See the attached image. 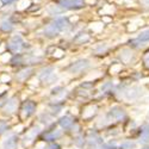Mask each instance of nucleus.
<instances>
[{"mask_svg":"<svg viewBox=\"0 0 149 149\" xmlns=\"http://www.w3.org/2000/svg\"><path fill=\"white\" fill-rule=\"evenodd\" d=\"M88 66H90V61L88 60H86V58L78 60L77 62H74V63L69 67V72L73 73V74H77V73L82 72L86 68H88Z\"/></svg>","mask_w":149,"mask_h":149,"instance_id":"obj_1","label":"nucleus"},{"mask_svg":"<svg viewBox=\"0 0 149 149\" xmlns=\"http://www.w3.org/2000/svg\"><path fill=\"white\" fill-rule=\"evenodd\" d=\"M22 48H23V40H22V37L18 36V35L13 36V37H12V40L10 41V43H8V49L11 52L17 53V52L20 50Z\"/></svg>","mask_w":149,"mask_h":149,"instance_id":"obj_2","label":"nucleus"},{"mask_svg":"<svg viewBox=\"0 0 149 149\" xmlns=\"http://www.w3.org/2000/svg\"><path fill=\"white\" fill-rule=\"evenodd\" d=\"M60 6L63 8H80L82 7L81 0H60Z\"/></svg>","mask_w":149,"mask_h":149,"instance_id":"obj_3","label":"nucleus"},{"mask_svg":"<svg viewBox=\"0 0 149 149\" xmlns=\"http://www.w3.org/2000/svg\"><path fill=\"white\" fill-rule=\"evenodd\" d=\"M124 116H125V111L120 107H112L109 111V117H111L112 119H122Z\"/></svg>","mask_w":149,"mask_h":149,"instance_id":"obj_4","label":"nucleus"},{"mask_svg":"<svg viewBox=\"0 0 149 149\" xmlns=\"http://www.w3.org/2000/svg\"><path fill=\"white\" fill-rule=\"evenodd\" d=\"M35 111H36V104L33 102H26V103H24L23 105V113L25 117H30L31 115L35 113Z\"/></svg>","mask_w":149,"mask_h":149,"instance_id":"obj_5","label":"nucleus"},{"mask_svg":"<svg viewBox=\"0 0 149 149\" xmlns=\"http://www.w3.org/2000/svg\"><path fill=\"white\" fill-rule=\"evenodd\" d=\"M17 105H18V99L17 98H12L6 103V105L4 106V112L5 113H12L15 112L16 109H17Z\"/></svg>","mask_w":149,"mask_h":149,"instance_id":"obj_6","label":"nucleus"},{"mask_svg":"<svg viewBox=\"0 0 149 149\" xmlns=\"http://www.w3.org/2000/svg\"><path fill=\"white\" fill-rule=\"evenodd\" d=\"M17 146H18V139L16 136H11L3 143L4 149H17Z\"/></svg>","mask_w":149,"mask_h":149,"instance_id":"obj_7","label":"nucleus"},{"mask_svg":"<svg viewBox=\"0 0 149 149\" xmlns=\"http://www.w3.org/2000/svg\"><path fill=\"white\" fill-rule=\"evenodd\" d=\"M61 130H54V131H50V132H45L43 135V140L44 141H48V142H50V141H54L56 139H58L60 136H61Z\"/></svg>","mask_w":149,"mask_h":149,"instance_id":"obj_8","label":"nucleus"},{"mask_svg":"<svg viewBox=\"0 0 149 149\" xmlns=\"http://www.w3.org/2000/svg\"><path fill=\"white\" fill-rule=\"evenodd\" d=\"M53 72H54V68H53V67H48V68L42 69L41 73H40V80H42V81L48 80L49 77L53 75Z\"/></svg>","mask_w":149,"mask_h":149,"instance_id":"obj_9","label":"nucleus"},{"mask_svg":"<svg viewBox=\"0 0 149 149\" xmlns=\"http://www.w3.org/2000/svg\"><path fill=\"white\" fill-rule=\"evenodd\" d=\"M54 25L57 28L58 31H62V30H65L69 24H68V20L66 18H57L55 20V23H54Z\"/></svg>","mask_w":149,"mask_h":149,"instance_id":"obj_10","label":"nucleus"},{"mask_svg":"<svg viewBox=\"0 0 149 149\" xmlns=\"http://www.w3.org/2000/svg\"><path fill=\"white\" fill-rule=\"evenodd\" d=\"M141 94H142V90H141L140 87H132L129 92L125 93V97H127L128 99H135V98L140 97Z\"/></svg>","mask_w":149,"mask_h":149,"instance_id":"obj_11","label":"nucleus"},{"mask_svg":"<svg viewBox=\"0 0 149 149\" xmlns=\"http://www.w3.org/2000/svg\"><path fill=\"white\" fill-rule=\"evenodd\" d=\"M60 125H61L62 128H65V129H69V128H72V125H73V119H72L70 117H68V116L62 117V118L60 119Z\"/></svg>","mask_w":149,"mask_h":149,"instance_id":"obj_12","label":"nucleus"},{"mask_svg":"<svg viewBox=\"0 0 149 149\" xmlns=\"http://www.w3.org/2000/svg\"><path fill=\"white\" fill-rule=\"evenodd\" d=\"M57 32H58V30H57V28L54 25V24H52V25H48L44 29V33L48 37H54V36L57 35Z\"/></svg>","mask_w":149,"mask_h":149,"instance_id":"obj_13","label":"nucleus"},{"mask_svg":"<svg viewBox=\"0 0 149 149\" xmlns=\"http://www.w3.org/2000/svg\"><path fill=\"white\" fill-rule=\"evenodd\" d=\"M48 11L50 12L52 15H60V13H63V12L66 11V8L61 7L58 5H49L48 6Z\"/></svg>","mask_w":149,"mask_h":149,"instance_id":"obj_14","label":"nucleus"},{"mask_svg":"<svg viewBox=\"0 0 149 149\" xmlns=\"http://www.w3.org/2000/svg\"><path fill=\"white\" fill-rule=\"evenodd\" d=\"M90 40V36L87 33H85V32H81L79 35H77V37L74 38V42L75 43H79V44H82L85 42H87Z\"/></svg>","mask_w":149,"mask_h":149,"instance_id":"obj_15","label":"nucleus"},{"mask_svg":"<svg viewBox=\"0 0 149 149\" xmlns=\"http://www.w3.org/2000/svg\"><path fill=\"white\" fill-rule=\"evenodd\" d=\"M31 69H24V70H22L20 73H18L17 74V79L18 80H20V81H23V80H25L29 75H30V74H31Z\"/></svg>","mask_w":149,"mask_h":149,"instance_id":"obj_16","label":"nucleus"},{"mask_svg":"<svg viewBox=\"0 0 149 149\" xmlns=\"http://www.w3.org/2000/svg\"><path fill=\"white\" fill-rule=\"evenodd\" d=\"M139 41L140 42H149V29L142 31L139 35Z\"/></svg>","mask_w":149,"mask_h":149,"instance_id":"obj_17","label":"nucleus"},{"mask_svg":"<svg viewBox=\"0 0 149 149\" xmlns=\"http://www.w3.org/2000/svg\"><path fill=\"white\" fill-rule=\"evenodd\" d=\"M11 62H12L13 65H20L22 62H23V56H22V55H19V54H17L16 56L12 57Z\"/></svg>","mask_w":149,"mask_h":149,"instance_id":"obj_18","label":"nucleus"},{"mask_svg":"<svg viewBox=\"0 0 149 149\" xmlns=\"http://www.w3.org/2000/svg\"><path fill=\"white\" fill-rule=\"evenodd\" d=\"M12 29H13V26H12V24L10 22H4L3 23V25H1V30L7 32V31H11Z\"/></svg>","mask_w":149,"mask_h":149,"instance_id":"obj_19","label":"nucleus"},{"mask_svg":"<svg viewBox=\"0 0 149 149\" xmlns=\"http://www.w3.org/2000/svg\"><path fill=\"white\" fill-rule=\"evenodd\" d=\"M95 110H97V106H91V107H88L86 111H88V112H84V117H90V116H92V115H94L95 113Z\"/></svg>","mask_w":149,"mask_h":149,"instance_id":"obj_20","label":"nucleus"},{"mask_svg":"<svg viewBox=\"0 0 149 149\" xmlns=\"http://www.w3.org/2000/svg\"><path fill=\"white\" fill-rule=\"evenodd\" d=\"M103 25H104V24H102V23H95V24H92L91 29H92L93 31H99V30L103 29Z\"/></svg>","mask_w":149,"mask_h":149,"instance_id":"obj_21","label":"nucleus"},{"mask_svg":"<svg viewBox=\"0 0 149 149\" xmlns=\"http://www.w3.org/2000/svg\"><path fill=\"white\" fill-rule=\"evenodd\" d=\"M106 49H107L106 44H100V45H99L98 48H95V49H94V52H95V53H99V54H100V53L105 52V50H106Z\"/></svg>","mask_w":149,"mask_h":149,"instance_id":"obj_22","label":"nucleus"},{"mask_svg":"<svg viewBox=\"0 0 149 149\" xmlns=\"http://www.w3.org/2000/svg\"><path fill=\"white\" fill-rule=\"evenodd\" d=\"M122 53H123V54H122V58H123L124 61H128V58H129V57H131L130 52H129V50H127V49H125V50H123Z\"/></svg>","mask_w":149,"mask_h":149,"instance_id":"obj_23","label":"nucleus"},{"mask_svg":"<svg viewBox=\"0 0 149 149\" xmlns=\"http://www.w3.org/2000/svg\"><path fill=\"white\" fill-rule=\"evenodd\" d=\"M7 129V124L4 120H0V134H3Z\"/></svg>","mask_w":149,"mask_h":149,"instance_id":"obj_24","label":"nucleus"},{"mask_svg":"<svg viewBox=\"0 0 149 149\" xmlns=\"http://www.w3.org/2000/svg\"><path fill=\"white\" fill-rule=\"evenodd\" d=\"M74 142H75V144H77L78 147H82V146H84V139L81 137V136L77 137L75 140H74Z\"/></svg>","mask_w":149,"mask_h":149,"instance_id":"obj_25","label":"nucleus"},{"mask_svg":"<svg viewBox=\"0 0 149 149\" xmlns=\"http://www.w3.org/2000/svg\"><path fill=\"white\" fill-rule=\"evenodd\" d=\"M122 148H123V149H132V148H135V144L131 143V142L123 143V144H122Z\"/></svg>","mask_w":149,"mask_h":149,"instance_id":"obj_26","label":"nucleus"},{"mask_svg":"<svg viewBox=\"0 0 149 149\" xmlns=\"http://www.w3.org/2000/svg\"><path fill=\"white\" fill-rule=\"evenodd\" d=\"M29 0H22V1L18 4V6H19V8H24V7H26L28 5H29Z\"/></svg>","mask_w":149,"mask_h":149,"instance_id":"obj_27","label":"nucleus"},{"mask_svg":"<svg viewBox=\"0 0 149 149\" xmlns=\"http://www.w3.org/2000/svg\"><path fill=\"white\" fill-rule=\"evenodd\" d=\"M100 149H117L116 146H111V144H103Z\"/></svg>","mask_w":149,"mask_h":149,"instance_id":"obj_28","label":"nucleus"},{"mask_svg":"<svg viewBox=\"0 0 149 149\" xmlns=\"http://www.w3.org/2000/svg\"><path fill=\"white\" fill-rule=\"evenodd\" d=\"M140 4L143 7H148L149 8V0H140Z\"/></svg>","mask_w":149,"mask_h":149,"instance_id":"obj_29","label":"nucleus"},{"mask_svg":"<svg viewBox=\"0 0 149 149\" xmlns=\"http://www.w3.org/2000/svg\"><path fill=\"white\" fill-rule=\"evenodd\" d=\"M44 149H60V146L58 144H50L49 147H47V148H44Z\"/></svg>","mask_w":149,"mask_h":149,"instance_id":"obj_30","label":"nucleus"},{"mask_svg":"<svg viewBox=\"0 0 149 149\" xmlns=\"http://www.w3.org/2000/svg\"><path fill=\"white\" fill-rule=\"evenodd\" d=\"M111 86H112V84H111V82H107V84H105L104 86H102V90H103V91H105V90L110 88V87H111Z\"/></svg>","mask_w":149,"mask_h":149,"instance_id":"obj_31","label":"nucleus"},{"mask_svg":"<svg viewBox=\"0 0 149 149\" xmlns=\"http://www.w3.org/2000/svg\"><path fill=\"white\" fill-rule=\"evenodd\" d=\"M119 69H120V66H119V65H116V66H113L112 68H111V72L113 73V72H116V70H119Z\"/></svg>","mask_w":149,"mask_h":149,"instance_id":"obj_32","label":"nucleus"},{"mask_svg":"<svg viewBox=\"0 0 149 149\" xmlns=\"http://www.w3.org/2000/svg\"><path fill=\"white\" fill-rule=\"evenodd\" d=\"M144 63H146V66L149 68V56H147V57H146V60H144Z\"/></svg>","mask_w":149,"mask_h":149,"instance_id":"obj_33","label":"nucleus"},{"mask_svg":"<svg viewBox=\"0 0 149 149\" xmlns=\"http://www.w3.org/2000/svg\"><path fill=\"white\" fill-rule=\"evenodd\" d=\"M13 1H15V0H5L6 4H11V3H13Z\"/></svg>","mask_w":149,"mask_h":149,"instance_id":"obj_34","label":"nucleus"},{"mask_svg":"<svg viewBox=\"0 0 149 149\" xmlns=\"http://www.w3.org/2000/svg\"><path fill=\"white\" fill-rule=\"evenodd\" d=\"M143 149H149V147H146V148H143Z\"/></svg>","mask_w":149,"mask_h":149,"instance_id":"obj_35","label":"nucleus"}]
</instances>
